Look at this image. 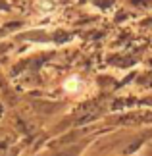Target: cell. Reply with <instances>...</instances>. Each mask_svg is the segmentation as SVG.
Listing matches in <instances>:
<instances>
[{"label": "cell", "mask_w": 152, "mask_h": 156, "mask_svg": "<svg viewBox=\"0 0 152 156\" xmlns=\"http://www.w3.org/2000/svg\"><path fill=\"white\" fill-rule=\"evenodd\" d=\"M83 89V81L79 79V75H69L68 79L64 81V91L69 94H75Z\"/></svg>", "instance_id": "1"}, {"label": "cell", "mask_w": 152, "mask_h": 156, "mask_svg": "<svg viewBox=\"0 0 152 156\" xmlns=\"http://www.w3.org/2000/svg\"><path fill=\"white\" fill-rule=\"evenodd\" d=\"M37 6L42 12H54L56 10V2L54 0H37Z\"/></svg>", "instance_id": "2"}]
</instances>
